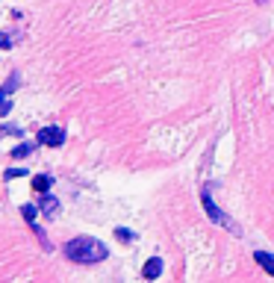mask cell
I'll use <instances>...</instances> for the list:
<instances>
[{
  "instance_id": "9",
  "label": "cell",
  "mask_w": 274,
  "mask_h": 283,
  "mask_svg": "<svg viewBox=\"0 0 274 283\" xmlns=\"http://www.w3.org/2000/svg\"><path fill=\"white\" fill-rule=\"evenodd\" d=\"M30 151H33V145H18V148L12 151V156H15V159H24Z\"/></svg>"
},
{
  "instance_id": "10",
  "label": "cell",
  "mask_w": 274,
  "mask_h": 283,
  "mask_svg": "<svg viewBox=\"0 0 274 283\" xmlns=\"http://www.w3.org/2000/svg\"><path fill=\"white\" fill-rule=\"evenodd\" d=\"M115 236H118L121 242H133V239H136V233H133V230H124V227H118V230H115Z\"/></svg>"
},
{
  "instance_id": "2",
  "label": "cell",
  "mask_w": 274,
  "mask_h": 283,
  "mask_svg": "<svg viewBox=\"0 0 274 283\" xmlns=\"http://www.w3.org/2000/svg\"><path fill=\"white\" fill-rule=\"evenodd\" d=\"M201 198H203V210L209 212V218H213L215 224H221V227H227V230H233V233H236L239 227H236V224L230 221V218H227L224 212H221V210H218V207H215V204H213V195H209V189L203 192Z\"/></svg>"
},
{
  "instance_id": "6",
  "label": "cell",
  "mask_w": 274,
  "mask_h": 283,
  "mask_svg": "<svg viewBox=\"0 0 274 283\" xmlns=\"http://www.w3.org/2000/svg\"><path fill=\"white\" fill-rule=\"evenodd\" d=\"M33 189H36V192H41V195H48L50 177H48V174H36V177H33Z\"/></svg>"
},
{
  "instance_id": "11",
  "label": "cell",
  "mask_w": 274,
  "mask_h": 283,
  "mask_svg": "<svg viewBox=\"0 0 274 283\" xmlns=\"http://www.w3.org/2000/svg\"><path fill=\"white\" fill-rule=\"evenodd\" d=\"M12 45V38H9V33H0V47H9Z\"/></svg>"
},
{
  "instance_id": "12",
  "label": "cell",
  "mask_w": 274,
  "mask_h": 283,
  "mask_svg": "<svg viewBox=\"0 0 274 283\" xmlns=\"http://www.w3.org/2000/svg\"><path fill=\"white\" fill-rule=\"evenodd\" d=\"M21 174H27L24 168H12V171H6V180H9V177H21Z\"/></svg>"
},
{
  "instance_id": "8",
  "label": "cell",
  "mask_w": 274,
  "mask_h": 283,
  "mask_svg": "<svg viewBox=\"0 0 274 283\" xmlns=\"http://www.w3.org/2000/svg\"><path fill=\"white\" fill-rule=\"evenodd\" d=\"M21 212H24V218L30 224L36 221V215H38V207H33V204H24V207H21Z\"/></svg>"
},
{
  "instance_id": "7",
  "label": "cell",
  "mask_w": 274,
  "mask_h": 283,
  "mask_svg": "<svg viewBox=\"0 0 274 283\" xmlns=\"http://www.w3.org/2000/svg\"><path fill=\"white\" fill-rule=\"evenodd\" d=\"M41 210L48 212V215H56V212H59V200L50 198V195H45V198H41Z\"/></svg>"
},
{
  "instance_id": "3",
  "label": "cell",
  "mask_w": 274,
  "mask_h": 283,
  "mask_svg": "<svg viewBox=\"0 0 274 283\" xmlns=\"http://www.w3.org/2000/svg\"><path fill=\"white\" fill-rule=\"evenodd\" d=\"M36 141L38 145H48V148H59L62 141H65V130L62 127H41Z\"/></svg>"
},
{
  "instance_id": "4",
  "label": "cell",
  "mask_w": 274,
  "mask_h": 283,
  "mask_svg": "<svg viewBox=\"0 0 274 283\" xmlns=\"http://www.w3.org/2000/svg\"><path fill=\"white\" fill-rule=\"evenodd\" d=\"M159 271H162V259H147L144 262V269H142V274L147 277V280H154V277H159Z\"/></svg>"
},
{
  "instance_id": "5",
  "label": "cell",
  "mask_w": 274,
  "mask_h": 283,
  "mask_svg": "<svg viewBox=\"0 0 274 283\" xmlns=\"http://www.w3.org/2000/svg\"><path fill=\"white\" fill-rule=\"evenodd\" d=\"M254 259H257V262H260L262 269L268 271V274H274V257H271V254H265V251H257V254H254Z\"/></svg>"
},
{
  "instance_id": "1",
  "label": "cell",
  "mask_w": 274,
  "mask_h": 283,
  "mask_svg": "<svg viewBox=\"0 0 274 283\" xmlns=\"http://www.w3.org/2000/svg\"><path fill=\"white\" fill-rule=\"evenodd\" d=\"M65 254L68 259L74 262H83V266H92V262H100V259H107V245L100 242V239H92V236H77L71 239L68 245H65Z\"/></svg>"
}]
</instances>
